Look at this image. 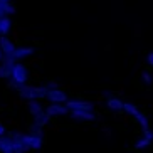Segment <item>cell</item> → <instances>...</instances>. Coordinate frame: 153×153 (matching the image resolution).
Here are the masks:
<instances>
[{"label": "cell", "instance_id": "cell-19", "mask_svg": "<svg viewBox=\"0 0 153 153\" xmlns=\"http://www.w3.org/2000/svg\"><path fill=\"white\" fill-rule=\"evenodd\" d=\"M125 111H126V113H130L131 116H135V118L138 116L140 113H141V111H140V109L135 106V104H131V103H125Z\"/></svg>", "mask_w": 153, "mask_h": 153}, {"label": "cell", "instance_id": "cell-5", "mask_svg": "<svg viewBox=\"0 0 153 153\" xmlns=\"http://www.w3.org/2000/svg\"><path fill=\"white\" fill-rule=\"evenodd\" d=\"M45 98L49 99L51 103H59V104H66L68 101V94L64 93L62 89H47V96Z\"/></svg>", "mask_w": 153, "mask_h": 153}, {"label": "cell", "instance_id": "cell-22", "mask_svg": "<svg viewBox=\"0 0 153 153\" xmlns=\"http://www.w3.org/2000/svg\"><path fill=\"white\" fill-rule=\"evenodd\" d=\"M146 59H148V64H150V66H153V52H150Z\"/></svg>", "mask_w": 153, "mask_h": 153}, {"label": "cell", "instance_id": "cell-4", "mask_svg": "<svg viewBox=\"0 0 153 153\" xmlns=\"http://www.w3.org/2000/svg\"><path fill=\"white\" fill-rule=\"evenodd\" d=\"M14 66H15V59H12V57H4V61H2V64H0V77H2V79L12 77Z\"/></svg>", "mask_w": 153, "mask_h": 153}, {"label": "cell", "instance_id": "cell-12", "mask_svg": "<svg viewBox=\"0 0 153 153\" xmlns=\"http://www.w3.org/2000/svg\"><path fill=\"white\" fill-rule=\"evenodd\" d=\"M30 54H34V49H32V47H19V49H15L14 52H12V56H9V57L15 59V61H20V59H24V57H29Z\"/></svg>", "mask_w": 153, "mask_h": 153}, {"label": "cell", "instance_id": "cell-10", "mask_svg": "<svg viewBox=\"0 0 153 153\" xmlns=\"http://www.w3.org/2000/svg\"><path fill=\"white\" fill-rule=\"evenodd\" d=\"M71 118L79 121H94L96 114L93 111H71Z\"/></svg>", "mask_w": 153, "mask_h": 153}, {"label": "cell", "instance_id": "cell-8", "mask_svg": "<svg viewBox=\"0 0 153 153\" xmlns=\"http://www.w3.org/2000/svg\"><path fill=\"white\" fill-rule=\"evenodd\" d=\"M25 141H27L29 150H39L42 146V135L29 133V135H25Z\"/></svg>", "mask_w": 153, "mask_h": 153}, {"label": "cell", "instance_id": "cell-7", "mask_svg": "<svg viewBox=\"0 0 153 153\" xmlns=\"http://www.w3.org/2000/svg\"><path fill=\"white\" fill-rule=\"evenodd\" d=\"M45 113L49 114V116H64V114H68L69 109L66 104H59V103H52L49 104L47 108H45Z\"/></svg>", "mask_w": 153, "mask_h": 153}, {"label": "cell", "instance_id": "cell-2", "mask_svg": "<svg viewBox=\"0 0 153 153\" xmlns=\"http://www.w3.org/2000/svg\"><path fill=\"white\" fill-rule=\"evenodd\" d=\"M27 69L24 64H15L14 71H12V86H22L27 82Z\"/></svg>", "mask_w": 153, "mask_h": 153}, {"label": "cell", "instance_id": "cell-15", "mask_svg": "<svg viewBox=\"0 0 153 153\" xmlns=\"http://www.w3.org/2000/svg\"><path fill=\"white\" fill-rule=\"evenodd\" d=\"M10 25H12V22H10L9 15L4 17V19H0V37H4V36L9 34V32H10Z\"/></svg>", "mask_w": 153, "mask_h": 153}, {"label": "cell", "instance_id": "cell-16", "mask_svg": "<svg viewBox=\"0 0 153 153\" xmlns=\"http://www.w3.org/2000/svg\"><path fill=\"white\" fill-rule=\"evenodd\" d=\"M0 9L5 10V14L10 15V14H14L15 9H14V5L10 4V0H0Z\"/></svg>", "mask_w": 153, "mask_h": 153}, {"label": "cell", "instance_id": "cell-24", "mask_svg": "<svg viewBox=\"0 0 153 153\" xmlns=\"http://www.w3.org/2000/svg\"><path fill=\"white\" fill-rule=\"evenodd\" d=\"M4 57H5V54L2 52V49H0V61H4Z\"/></svg>", "mask_w": 153, "mask_h": 153}, {"label": "cell", "instance_id": "cell-20", "mask_svg": "<svg viewBox=\"0 0 153 153\" xmlns=\"http://www.w3.org/2000/svg\"><path fill=\"white\" fill-rule=\"evenodd\" d=\"M153 140H150V138H146V136H143V138L140 140V141H136V145H135V148L136 150H143V148H146V146H150V143H152Z\"/></svg>", "mask_w": 153, "mask_h": 153}, {"label": "cell", "instance_id": "cell-11", "mask_svg": "<svg viewBox=\"0 0 153 153\" xmlns=\"http://www.w3.org/2000/svg\"><path fill=\"white\" fill-rule=\"evenodd\" d=\"M0 152L2 153H15L14 141L10 136H2L0 138Z\"/></svg>", "mask_w": 153, "mask_h": 153}, {"label": "cell", "instance_id": "cell-14", "mask_svg": "<svg viewBox=\"0 0 153 153\" xmlns=\"http://www.w3.org/2000/svg\"><path fill=\"white\" fill-rule=\"evenodd\" d=\"M51 116L45 111H41L37 116H34V126H39V128H44L47 123H49Z\"/></svg>", "mask_w": 153, "mask_h": 153}, {"label": "cell", "instance_id": "cell-13", "mask_svg": "<svg viewBox=\"0 0 153 153\" xmlns=\"http://www.w3.org/2000/svg\"><path fill=\"white\" fill-rule=\"evenodd\" d=\"M106 106L109 109H113V111H121V109H125V103L118 98H108L106 99Z\"/></svg>", "mask_w": 153, "mask_h": 153}, {"label": "cell", "instance_id": "cell-3", "mask_svg": "<svg viewBox=\"0 0 153 153\" xmlns=\"http://www.w3.org/2000/svg\"><path fill=\"white\" fill-rule=\"evenodd\" d=\"M9 136L12 138V141H14L15 153H24V152L29 150L27 141H25V135H22V133H10Z\"/></svg>", "mask_w": 153, "mask_h": 153}, {"label": "cell", "instance_id": "cell-18", "mask_svg": "<svg viewBox=\"0 0 153 153\" xmlns=\"http://www.w3.org/2000/svg\"><path fill=\"white\" fill-rule=\"evenodd\" d=\"M136 120H138V123L141 125V128H143V131H148L150 130V123H148V118L145 116L143 113H140L138 116H136Z\"/></svg>", "mask_w": 153, "mask_h": 153}, {"label": "cell", "instance_id": "cell-17", "mask_svg": "<svg viewBox=\"0 0 153 153\" xmlns=\"http://www.w3.org/2000/svg\"><path fill=\"white\" fill-rule=\"evenodd\" d=\"M29 111H30L32 116H37V114L42 111V104L37 103V101H30V103H29Z\"/></svg>", "mask_w": 153, "mask_h": 153}, {"label": "cell", "instance_id": "cell-23", "mask_svg": "<svg viewBox=\"0 0 153 153\" xmlns=\"http://www.w3.org/2000/svg\"><path fill=\"white\" fill-rule=\"evenodd\" d=\"M5 135V128H4V125H0V138Z\"/></svg>", "mask_w": 153, "mask_h": 153}, {"label": "cell", "instance_id": "cell-6", "mask_svg": "<svg viewBox=\"0 0 153 153\" xmlns=\"http://www.w3.org/2000/svg\"><path fill=\"white\" fill-rule=\"evenodd\" d=\"M66 106H68L69 111H93V104L88 103V101H66Z\"/></svg>", "mask_w": 153, "mask_h": 153}, {"label": "cell", "instance_id": "cell-9", "mask_svg": "<svg viewBox=\"0 0 153 153\" xmlns=\"http://www.w3.org/2000/svg\"><path fill=\"white\" fill-rule=\"evenodd\" d=\"M0 49H2V52L5 54V57H9V56H12V52H14L17 47H15V44L10 39H7V37H0Z\"/></svg>", "mask_w": 153, "mask_h": 153}, {"label": "cell", "instance_id": "cell-1", "mask_svg": "<svg viewBox=\"0 0 153 153\" xmlns=\"http://www.w3.org/2000/svg\"><path fill=\"white\" fill-rule=\"evenodd\" d=\"M47 86L44 88H39V86H17V93L20 98L29 99V101H39V99H44L47 96Z\"/></svg>", "mask_w": 153, "mask_h": 153}, {"label": "cell", "instance_id": "cell-21", "mask_svg": "<svg viewBox=\"0 0 153 153\" xmlns=\"http://www.w3.org/2000/svg\"><path fill=\"white\" fill-rule=\"evenodd\" d=\"M141 77H143V81L146 82V84H150V82L153 81V79H152V76H150L148 72H141Z\"/></svg>", "mask_w": 153, "mask_h": 153}]
</instances>
